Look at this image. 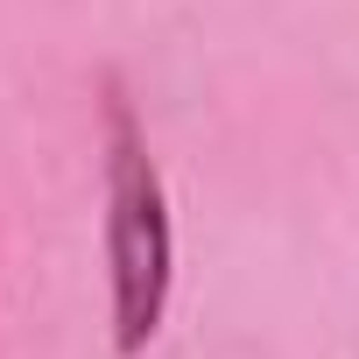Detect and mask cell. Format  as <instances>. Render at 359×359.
I'll list each match as a JSON object with an SVG mask.
<instances>
[{
    "mask_svg": "<svg viewBox=\"0 0 359 359\" xmlns=\"http://www.w3.org/2000/svg\"><path fill=\"white\" fill-rule=\"evenodd\" d=\"M169 205L162 176L134 134V113L113 106V162H106V268H113V345L120 359L148 352L169 310Z\"/></svg>",
    "mask_w": 359,
    "mask_h": 359,
    "instance_id": "cell-1",
    "label": "cell"
}]
</instances>
